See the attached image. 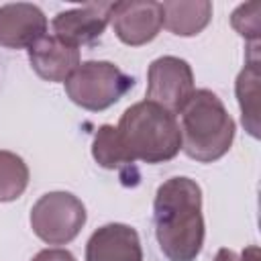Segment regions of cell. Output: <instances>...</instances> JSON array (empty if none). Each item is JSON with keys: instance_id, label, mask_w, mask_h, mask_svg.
Listing matches in <instances>:
<instances>
[{"instance_id": "6da1fadb", "label": "cell", "mask_w": 261, "mask_h": 261, "mask_svg": "<svg viewBox=\"0 0 261 261\" xmlns=\"http://www.w3.org/2000/svg\"><path fill=\"white\" fill-rule=\"evenodd\" d=\"M155 237L169 261H194L204 245L202 190L190 177H171L153 202Z\"/></svg>"}, {"instance_id": "7a4b0ae2", "label": "cell", "mask_w": 261, "mask_h": 261, "mask_svg": "<svg viewBox=\"0 0 261 261\" xmlns=\"http://www.w3.org/2000/svg\"><path fill=\"white\" fill-rule=\"evenodd\" d=\"M116 133L130 163H163L181 149V130L175 114L149 100L128 106L116 124Z\"/></svg>"}, {"instance_id": "3957f363", "label": "cell", "mask_w": 261, "mask_h": 261, "mask_svg": "<svg viewBox=\"0 0 261 261\" xmlns=\"http://www.w3.org/2000/svg\"><path fill=\"white\" fill-rule=\"evenodd\" d=\"M179 114L181 149L190 159L212 163L228 153L234 139V120L212 90H194Z\"/></svg>"}, {"instance_id": "277c9868", "label": "cell", "mask_w": 261, "mask_h": 261, "mask_svg": "<svg viewBox=\"0 0 261 261\" xmlns=\"http://www.w3.org/2000/svg\"><path fill=\"white\" fill-rule=\"evenodd\" d=\"M133 86H135V80L110 61L80 63L75 71L65 80L67 98L73 104L92 112L110 108Z\"/></svg>"}, {"instance_id": "5b68a950", "label": "cell", "mask_w": 261, "mask_h": 261, "mask_svg": "<svg viewBox=\"0 0 261 261\" xmlns=\"http://www.w3.org/2000/svg\"><path fill=\"white\" fill-rule=\"evenodd\" d=\"M86 224V206L69 192H49L31 208L33 232L47 245L71 243Z\"/></svg>"}, {"instance_id": "8992f818", "label": "cell", "mask_w": 261, "mask_h": 261, "mask_svg": "<svg viewBox=\"0 0 261 261\" xmlns=\"http://www.w3.org/2000/svg\"><path fill=\"white\" fill-rule=\"evenodd\" d=\"M194 94V71L186 59L163 55L149 65L147 100L177 114Z\"/></svg>"}, {"instance_id": "52a82bcc", "label": "cell", "mask_w": 261, "mask_h": 261, "mask_svg": "<svg viewBox=\"0 0 261 261\" xmlns=\"http://www.w3.org/2000/svg\"><path fill=\"white\" fill-rule=\"evenodd\" d=\"M110 22L116 37L130 47L145 45L157 37L163 27L161 2L153 0H122L112 2Z\"/></svg>"}, {"instance_id": "ba28073f", "label": "cell", "mask_w": 261, "mask_h": 261, "mask_svg": "<svg viewBox=\"0 0 261 261\" xmlns=\"http://www.w3.org/2000/svg\"><path fill=\"white\" fill-rule=\"evenodd\" d=\"M110 6L112 2H90L57 12L51 22L53 35L73 47L92 45L102 37L106 24L110 22Z\"/></svg>"}, {"instance_id": "9c48e42d", "label": "cell", "mask_w": 261, "mask_h": 261, "mask_svg": "<svg viewBox=\"0 0 261 261\" xmlns=\"http://www.w3.org/2000/svg\"><path fill=\"white\" fill-rule=\"evenodd\" d=\"M47 35V16L29 2L0 6V45L8 49H24Z\"/></svg>"}, {"instance_id": "30bf717a", "label": "cell", "mask_w": 261, "mask_h": 261, "mask_svg": "<svg viewBox=\"0 0 261 261\" xmlns=\"http://www.w3.org/2000/svg\"><path fill=\"white\" fill-rule=\"evenodd\" d=\"M86 261H143L137 230L120 222L100 226L86 245Z\"/></svg>"}, {"instance_id": "8fae6325", "label": "cell", "mask_w": 261, "mask_h": 261, "mask_svg": "<svg viewBox=\"0 0 261 261\" xmlns=\"http://www.w3.org/2000/svg\"><path fill=\"white\" fill-rule=\"evenodd\" d=\"M29 61L39 77L65 84L80 65V49L55 35H43L29 47Z\"/></svg>"}, {"instance_id": "7c38bea8", "label": "cell", "mask_w": 261, "mask_h": 261, "mask_svg": "<svg viewBox=\"0 0 261 261\" xmlns=\"http://www.w3.org/2000/svg\"><path fill=\"white\" fill-rule=\"evenodd\" d=\"M163 27L179 37H194L202 33L212 16V4L208 0H175L161 2Z\"/></svg>"}, {"instance_id": "4fadbf2b", "label": "cell", "mask_w": 261, "mask_h": 261, "mask_svg": "<svg viewBox=\"0 0 261 261\" xmlns=\"http://www.w3.org/2000/svg\"><path fill=\"white\" fill-rule=\"evenodd\" d=\"M237 98L243 114V124L251 137H259V57L257 45H251L249 61L237 77Z\"/></svg>"}, {"instance_id": "5bb4252c", "label": "cell", "mask_w": 261, "mask_h": 261, "mask_svg": "<svg viewBox=\"0 0 261 261\" xmlns=\"http://www.w3.org/2000/svg\"><path fill=\"white\" fill-rule=\"evenodd\" d=\"M29 186V167L20 155L0 151V202H12Z\"/></svg>"}, {"instance_id": "9a60e30c", "label": "cell", "mask_w": 261, "mask_h": 261, "mask_svg": "<svg viewBox=\"0 0 261 261\" xmlns=\"http://www.w3.org/2000/svg\"><path fill=\"white\" fill-rule=\"evenodd\" d=\"M92 157L96 159L98 165H102L106 169H114V167L130 163L126 157V151L118 139L116 126H112V124H102L96 130L94 145H92Z\"/></svg>"}, {"instance_id": "2e32d148", "label": "cell", "mask_w": 261, "mask_h": 261, "mask_svg": "<svg viewBox=\"0 0 261 261\" xmlns=\"http://www.w3.org/2000/svg\"><path fill=\"white\" fill-rule=\"evenodd\" d=\"M259 12H261V2L259 0H251V2H245V4L237 6L232 16H230L232 29L241 37L253 41V45L259 43V31H261Z\"/></svg>"}, {"instance_id": "e0dca14e", "label": "cell", "mask_w": 261, "mask_h": 261, "mask_svg": "<svg viewBox=\"0 0 261 261\" xmlns=\"http://www.w3.org/2000/svg\"><path fill=\"white\" fill-rule=\"evenodd\" d=\"M214 261H259V249L251 245L241 255H237L232 249H218Z\"/></svg>"}, {"instance_id": "ac0fdd59", "label": "cell", "mask_w": 261, "mask_h": 261, "mask_svg": "<svg viewBox=\"0 0 261 261\" xmlns=\"http://www.w3.org/2000/svg\"><path fill=\"white\" fill-rule=\"evenodd\" d=\"M31 261H75L67 249H43Z\"/></svg>"}]
</instances>
